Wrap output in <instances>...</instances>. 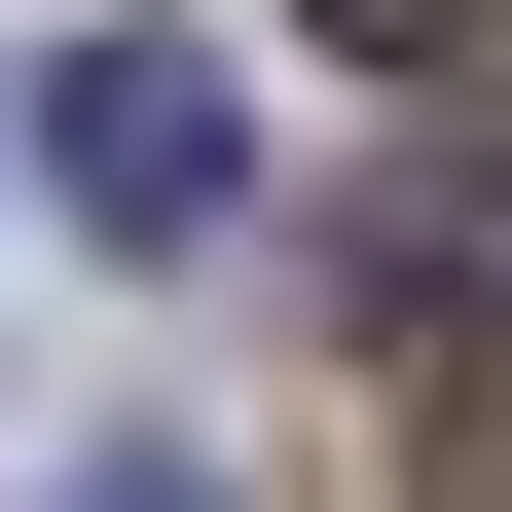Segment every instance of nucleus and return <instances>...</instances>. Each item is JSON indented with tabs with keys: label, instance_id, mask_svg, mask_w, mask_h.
Listing matches in <instances>:
<instances>
[{
	"label": "nucleus",
	"instance_id": "f257e3e1",
	"mask_svg": "<svg viewBox=\"0 0 512 512\" xmlns=\"http://www.w3.org/2000/svg\"><path fill=\"white\" fill-rule=\"evenodd\" d=\"M220 37H74V74H37V220H110V256H220Z\"/></svg>",
	"mask_w": 512,
	"mask_h": 512
},
{
	"label": "nucleus",
	"instance_id": "f03ea898",
	"mask_svg": "<svg viewBox=\"0 0 512 512\" xmlns=\"http://www.w3.org/2000/svg\"><path fill=\"white\" fill-rule=\"evenodd\" d=\"M403 512H512V330H439V366H403Z\"/></svg>",
	"mask_w": 512,
	"mask_h": 512
},
{
	"label": "nucleus",
	"instance_id": "7ed1b4c3",
	"mask_svg": "<svg viewBox=\"0 0 512 512\" xmlns=\"http://www.w3.org/2000/svg\"><path fill=\"white\" fill-rule=\"evenodd\" d=\"M330 37H403V74H439V37H476V0H330Z\"/></svg>",
	"mask_w": 512,
	"mask_h": 512
},
{
	"label": "nucleus",
	"instance_id": "20e7f679",
	"mask_svg": "<svg viewBox=\"0 0 512 512\" xmlns=\"http://www.w3.org/2000/svg\"><path fill=\"white\" fill-rule=\"evenodd\" d=\"M74 512H220V476H74Z\"/></svg>",
	"mask_w": 512,
	"mask_h": 512
}]
</instances>
